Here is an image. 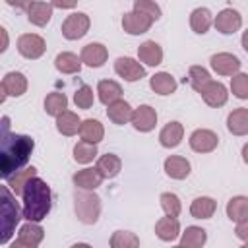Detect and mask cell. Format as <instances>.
<instances>
[{
  "mask_svg": "<svg viewBox=\"0 0 248 248\" xmlns=\"http://www.w3.org/2000/svg\"><path fill=\"white\" fill-rule=\"evenodd\" d=\"M2 140H0V174L8 180L12 174L21 170L27 165L33 149L35 140L25 134H12L8 130V116L2 118Z\"/></svg>",
  "mask_w": 248,
  "mask_h": 248,
  "instance_id": "obj_1",
  "label": "cell"
},
{
  "mask_svg": "<svg viewBox=\"0 0 248 248\" xmlns=\"http://www.w3.org/2000/svg\"><path fill=\"white\" fill-rule=\"evenodd\" d=\"M23 219H27V223H41L43 219H46V215L52 209V192L50 186L35 176L33 180H29V184L23 190Z\"/></svg>",
  "mask_w": 248,
  "mask_h": 248,
  "instance_id": "obj_2",
  "label": "cell"
},
{
  "mask_svg": "<svg viewBox=\"0 0 248 248\" xmlns=\"http://www.w3.org/2000/svg\"><path fill=\"white\" fill-rule=\"evenodd\" d=\"M21 217H23V211H19L14 200V192L8 186H2V236H0L2 244L10 242V238L14 236L16 225L19 223Z\"/></svg>",
  "mask_w": 248,
  "mask_h": 248,
  "instance_id": "obj_3",
  "label": "cell"
},
{
  "mask_svg": "<svg viewBox=\"0 0 248 248\" xmlns=\"http://www.w3.org/2000/svg\"><path fill=\"white\" fill-rule=\"evenodd\" d=\"M74 211L83 225H95L101 215V198L95 192L79 190L74 196Z\"/></svg>",
  "mask_w": 248,
  "mask_h": 248,
  "instance_id": "obj_4",
  "label": "cell"
},
{
  "mask_svg": "<svg viewBox=\"0 0 248 248\" xmlns=\"http://www.w3.org/2000/svg\"><path fill=\"white\" fill-rule=\"evenodd\" d=\"M89 27H91V19H89L87 14H83V12H72L62 21V35L68 41H78V39H81V37L87 35Z\"/></svg>",
  "mask_w": 248,
  "mask_h": 248,
  "instance_id": "obj_5",
  "label": "cell"
},
{
  "mask_svg": "<svg viewBox=\"0 0 248 248\" xmlns=\"http://www.w3.org/2000/svg\"><path fill=\"white\" fill-rule=\"evenodd\" d=\"M46 43L37 33H23L17 37V52L27 60H37L45 54Z\"/></svg>",
  "mask_w": 248,
  "mask_h": 248,
  "instance_id": "obj_6",
  "label": "cell"
},
{
  "mask_svg": "<svg viewBox=\"0 0 248 248\" xmlns=\"http://www.w3.org/2000/svg\"><path fill=\"white\" fill-rule=\"evenodd\" d=\"M188 143H190V149L196 151V153H211L219 145V136L213 130L198 128V130H194L190 134Z\"/></svg>",
  "mask_w": 248,
  "mask_h": 248,
  "instance_id": "obj_7",
  "label": "cell"
},
{
  "mask_svg": "<svg viewBox=\"0 0 248 248\" xmlns=\"http://www.w3.org/2000/svg\"><path fill=\"white\" fill-rule=\"evenodd\" d=\"M213 25L221 35H234L242 27V16L234 8H225L215 16Z\"/></svg>",
  "mask_w": 248,
  "mask_h": 248,
  "instance_id": "obj_8",
  "label": "cell"
},
{
  "mask_svg": "<svg viewBox=\"0 0 248 248\" xmlns=\"http://www.w3.org/2000/svg\"><path fill=\"white\" fill-rule=\"evenodd\" d=\"M114 72L124 79V81H140L141 78H145V68L141 62L130 58V56H120L114 60Z\"/></svg>",
  "mask_w": 248,
  "mask_h": 248,
  "instance_id": "obj_9",
  "label": "cell"
},
{
  "mask_svg": "<svg viewBox=\"0 0 248 248\" xmlns=\"http://www.w3.org/2000/svg\"><path fill=\"white\" fill-rule=\"evenodd\" d=\"M27 78L25 74L21 72H8L4 78H2V97H0V103L6 101V97H21L25 91H27Z\"/></svg>",
  "mask_w": 248,
  "mask_h": 248,
  "instance_id": "obj_10",
  "label": "cell"
},
{
  "mask_svg": "<svg viewBox=\"0 0 248 248\" xmlns=\"http://www.w3.org/2000/svg\"><path fill=\"white\" fill-rule=\"evenodd\" d=\"M153 23H155V21H153L149 16H145V14H141V12H136V10L126 12V14L122 16V29H124L128 35H143V33H147V31L151 29Z\"/></svg>",
  "mask_w": 248,
  "mask_h": 248,
  "instance_id": "obj_11",
  "label": "cell"
},
{
  "mask_svg": "<svg viewBox=\"0 0 248 248\" xmlns=\"http://www.w3.org/2000/svg\"><path fill=\"white\" fill-rule=\"evenodd\" d=\"M209 64L213 68L215 74L219 76H236L240 72L242 62L238 60V56L231 54V52H217L209 58Z\"/></svg>",
  "mask_w": 248,
  "mask_h": 248,
  "instance_id": "obj_12",
  "label": "cell"
},
{
  "mask_svg": "<svg viewBox=\"0 0 248 248\" xmlns=\"http://www.w3.org/2000/svg\"><path fill=\"white\" fill-rule=\"evenodd\" d=\"M130 122L138 132H151L157 124V110L151 105H140L138 108H134Z\"/></svg>",
  "mask_w": 248,
  "mask_h": 248,
  "instance_id": "obj_13",
  "label": "cell"
},
{
  "mask_svg": "<svg viewBox=\"0 0 248 248\" xmlns=\"http://www.w3.org/2000/svg\"><path fill=\"white\" fill-rule=\"evenodd\" d=\"M79 58L89 68H101V66H105V62L108 58V50L103 43H89L81 48Z\"/></svg>",
  "mask_w": 248,
  "mask_h": 248,
  "instance_id": "obj_14",
  "label": "cell"
},
{
  "mask_svg": "<svg viewBox=\"0 0 248 248\" xmlns=\"http://www.w3.org/2000/svg\"><path fill=\"white\" fill-rule=\"evenodd\" d=\"M163 169H165V174L172 180H184L190 176V170H192V165L186 157L182 155H170L165 159L163 163Z\"/></svg>",
  "mask_w": 248,
  "mask_h": 248,
  "instance_id": "obj_15",
  "label": "cell"
},
{
  "mask_svg": "<svg viewBox=\"0 0 248 248\" xmlns=\"http://www.w3.org/2000/svg\"><path fill=\"white\" fill-rule=\"evenodd\" d=\"M103 176H101V172L93 167H87V169H81V170H78L74 176H72V182H74V186L76 188H79V190H85V192H95L101 184H103Z\"/></svg>",
  "mask_w": 248,
  "mask_h": 248,
  "instance_id": "obj_16",
  "label": "cell"
},
{
  "mask_svg": "<svg viewBox=\"0 0 248 248\" xmlns=\"http://www.w3.org/2000/svg\"><path fill=\"white\" fill-rule=\"evenodd\" d=\"M52 10H54V6L50 2H29L25 8L29 23H33L37 27H45L50 21Z\"/></svg>",
  "mask_w": 248,
  "mask_h": 248,
  "instance_id": "obj_17",
  "label": "cell"
},
{
  "mask_svg": "<svg viewBox=\"0 0 248 248\" xmlns=\"http://www.w3.org/2000/svg\"><path fill=\"white\" fill-rule=\"evenodd\" d=\"M182 138H184V126L178 120H172V122L165 124L161 128V132H159V143L163 147H167V149L178 147L180 141H182Z\"/></svg>",
  "mask_w": 248,
  "mask_h": 248,
  "instance_id": "obj_18",
  "label": "cell"
},
{
  "mask_svg": "<svg viewBox=\"0 0 248 248\" xmlns=\"http://www.w3.org/2000/svg\"><path fill=\"white\" fill-rule=\"evenodd\" d=\"M202 95V99L205 101V105H209V107H213V108H219V107H223L227 101H229V91H227V87L221 83V81H209V85L200 93Z\"/></svg>",
  "mask_w": 248,
  "mask_h": 248,
  "instance_id": "obj_19",
  "label": "cell"
},
{
  "mask_svg": "<svg viewBox=\"0 0 248 248\" xmlns=\"http://www.w3.org/2000/svg\"><path fill=\"white\" fill-rule=\"evenodd\" d=\"M155 234L159 240L163 242H172L174 238H178L182 232H180V223L176 217H161L157 223H155Z\"/></svg>",
  "mask_w": 248,
  "mask_h": 248,
  "instance_id": "obj_20",
  "label": "cell"
},
{
  "mask_svg": "<svg viewBox=\"0 0 248 248\" xmlns=\"http://www.w3.org/2000/svg\"><path fill=\"white\" fill-rule=\"evenodd\" d=\"M138 58L145 66H153L155 68V66H159L163 62V48L155 41H143L138 46Z\"/></svg>",
  "mask_w": 248,
  "mask_h": 248,
  "instance_id": "obj_21",
  "label": "cell"
},
{
  "mask_svg": "<svg viewBox=\"0 0 248 248\" xmlns=\"http://www.w3.org/2000/svg\"><path fill=\"white\" fill-rule=\"evenodd\" d=\"M97 97L105 107H108L122 99V87L114 79H101L97 83Z\"/></svg>",
  "mask_w": 248,
  "mask_h": 248,
  "instance_id": "obj_22",
  "label": "cell"
},
{
  "mask_svg": "<svg viewBox=\"0 0 248 248\" xmlns=\"http://www.w3.org/2000/svg\"><path fill=\"white\" fill-rule=\"evenodd\" d=\"M227 130L232 136H246L248 134V108L246 107H238V108L229 112Z\"/></svg>",
  "mask_w": 248,
  "mask_h": 248,
  "instance_id": "obj_23",
  "label": "cell"
},
{
  "mask_svg": "<svg viewBox=\"0 0 248 248\" xmlns=\"http://www.w3.org/2000/svg\"><path fill=\"white\" fill-rule=\"evenodd\" d=\"M149 87H151L153 93L165 97V95L174 93L176 87H178V83H176V79H174L169 72H157V74H153V76L149 78Z\"/></svg>",
  "mask_w": 248,
  "mask_h": 248,
  "instance_id": "obj_24",
  "label": "cell"
},
{
  "mask_svg": "<svg viewBox=\"0 0 248 248\" xmlns=\"http://www.w3.org/2000/svg\"><path fill=\"white\" fill-rule=\"evenodd\" d=\"M132 114H134V108H132V105H130L128 101H124V99H120V101L108 105V108H107L108 120H110L112 124H116V126L128 124V122L132 120Z\"/></svg>",
  "mask_w": 248,
  "mask_h": 248,
  "instance_id": "obj_25",
  "label": "cell"
},
{
  "mask_svg": "<svg viewBox=\"0 0 248 248\" xmlns=\"http://www.w3.org/2000/svg\"><path fill=\"white\" fill-rule=\"evenodd\" d=\"M227 217L232 221V223H244L248 221V196H234L227 202Z\"/></svg>",
  "mask_w": 248,
  "mask_h": 248,
  "instance_id": "obj_26",
  "label": "cell"
},
{
  "mask_svg": "<svg viewBox=\"0 0 248 248\" xmlns=\"http://www.w3.org/2000/svg\"><path fill=\"white\" fill-rule=\"evenodd\" d=\"M95 169L101 172L103 178H114V176H118L120 170H122V159H120L118 155H114V153L101 155V157L97 159Z\"/></svg>",
  "mask_w": 248,
  "mask_h": 248,
  "instance_id": "obj_27",
  "label": "cell"
},
{
  "mask_svg": "<svg viewBox=\"0 0 248 248\" xmlns=\"http://www.w3.org/2000/svg\"><path fill=\"white\" fill-rule=\"evenodd\" d=\"M35 176H37V169H35V167H25V169L17 170L16 174H12V176L6 180V186H8L16 196H23L25 186H27L29 180H33Z\"/></svg>",
  "mask_w": 248,
  "mask_h": 248,
  "instance_id": "obj_28",
  "label": "cell"
},
{
  "mask_svg": "<svg viewBox=\"0 0 248 248\" xmlns=\"http://www.w3.org/2000/svg\"><path fill=\"white\" fill-rule=\"evenodd\" d=\"M81 58L70 50H64V52H58L56 58H54V68L60 72V74H79L81 70Z\"/></svg>",
  "mask_w": 248,
  "mask_h": 248,
  "instance_id": "obj_29",
  "label": "cell"
},
{
  "mask_svg": "<svg viewBox=\"0 0 248 248\" xmlns=\"http://www.w3.org/2000/svg\"><path fill=\"white\" fill-rule=\"evenodd\" d=\"M207 242V231L196 225H190L180 234V246L182 248H203Z\"/></svg>",
  "mask_w": 248,
  "mask_h": 248,
  "instance_id": "obj_30",
  "label": "cell"
},
{
  "mask_svg": "<svg viewBox=\"0 0 248 248\" xmlns=\"http://www.w3.org/2000/svg\"><path fill=\"white\" fill-rule=\"evenodd\" d=\"M79 138L87 143H99L105 138V128L99 120L95 118H85L81 120V128H79Z\"/></svg>",
  "mask_w": 248,
  "mask_h": 248,
  "instance_id": "obj_31",
  "label": "cell"
},
{
  "mask_svg": "<svg viewBox=\"0 0 248 248\" xmlns=\"http://www.w3.org/2000/svg\"><path fill=\"white\" fill-rule=\"evenodd\" d=\"M217 209V202L209 196H200L190 203V215L194 219H211Z\"/></svg>",
  "mask_w": 248,
  "mask_h": 248,
  "instance_id": "obj_32",
  "label": "cell"
},
{
  "mask_svg": "<svg viewBox=\"0 0 248 248\" xmlns=\"http://www.w3.org/2000/svg\"><path fill=\"white\" fill-rule=\"evenodd\" d=\"M213 25V16L207 8H196L190 14V27L194 33L198 35H205L209 31V27Z\"/></svg>",
  "mask_w": 248,
  "mask_h": 248,
  "instance_id": "obj_33",
  "label": "cell"
},
{
  "mask_svg": "<svg viewBox=\"0 0 248 248\" xmlns=\"http://www.w3.org/2000/svg\"><path fill=\"white\" fill-rule=\"evenodd\" d=\"M79 128H81V120H79V116L76 114V112H72V110H66V112H62L58 118H56V130L62 134V136H76L78 132H79Z\"/></svg>",
  "mask_w": 248,
  "mask_h": 248,
  "instance_id": "obj_34",
  "label": "cell"
},
{
  "mask_svg": "<svg viewBox=\"0 0 248 248\" xmlns=\"http://www.w3.org/2000/svg\"><path fill=\"white\" fill-rule=\"evenodd\" d=\"M68 110V97L60 91H52L45 97V112L58 118L62 112Z\"/></svg>",
  "mask_w": 248,
  "mask_h": 248,
  "instance_id": "obj_35",
  "label": "cell"
},
{
  "mask_svg": "<svg viewBox=\"0 0 248 248\" xmlns=\"http://www.w3.org/2000/svg\"><path fill=\"white\" fill-rule=\"evenodd\" d=\"M17 238L27 242V244H31V246H39L43 242V238H45V231H43V227L39 223H25L19 229Z\"/></svg>",
  "mask_w": 248,
  "mask_h": 248,
  "instance_id": "obj_36",
  "label": "cell"
},
{
  "mask_svg": "<svg viewBox=\"0 0 248 248\" xmlns=\"http://www.w3.org/2000/svg\"><path fill=\"white\" fill-rule=\"evenodd\" d=\"M97 155H99V151H97V145H95V143H87V141L79 140V141L74 145V161H76V163L87 165V163H91Z\"/></svg>",
  "mask_w": 248,
  "mask_h": 248,
  "instance_id": "obj_37",
  "label": "cell"
},
{
  "mask_svg": "<svg viewBox=\"0 0 248 248\" xmlns=\"http://www.w3.org/2000/svg\"><path fill=\"white\" fill-rule=\"evenodd\" d=\"M110 248H140V238L132 231H114L110 236Z\"/></svg>",
  "mask_w": 248,
  "mask_h": 248,
  "instance_id": "obj_38",
  "label": "cell"
},
{
  "mask_svg": "<svg viewBox=\"0 0 248 248\" xmlns=\"http://www.w3.org/2000/svg\"><path fill=\"white\" fill-rule=\"evenodd\" d=\"M188 79H190V85H192L198 93H202V91L209 85L211 76H209V72H207L203 66H190V70H188Z\"/></svg>",
  "mask_w": 248,
  "mask_h": 248,
  "instance_id": "obj_39",
  "label": "cell"
},
{
  "mask_svg": "<svg viewBox=\"0 0 248 248\" xmlns=\"http://www.w3.org/2000/svg\"><path fill=\"white\" fill-rule=\"evenodd\" d=\"M159 202H161V207H163L165 215H169V217H178V215H180L182 203H180V198H178L176 194H172V192H163L161 198H159Z\"/></svg>",
  "mask_w": 248,
  "mask_h": 248,
  "instance_id": "obj_40",
  "label": "cell"
},
{
  "mask_svg": "<svg viewBox=\"0 0 248 248\" xmlns=\"http://www.w3.org/2000/svg\"><path fill=\"white\" fill-rule=\"evenodd\" d=\"M93 101H95V95H93V89H91L89 85H81V87L76 89V93H74V103H76L78 108L87 110V108L93 107Z\"/></svg>",
  "mask_w": 248,
  "mask_h": 248,
  "instance_id": "obj_41",
  "label": "cell"
},
{
  "mask_svg": "<svg viewBox=\"0 0 248 248\" xmlns=\"http://www.w3.org/2000/svg\"><path fill=\"white\" fill-rule=\"evenodd\" d=\"M231 91L236 99H248V74L238 72L231 78Z\"/></svg>",
  "mask_w": 248,
  "mask_h": 248,
  "instance_id": "obj_42",
  "label": "cell"
},
{
  "mask_svg": "<svg viewBox=\"0 0 248 248\" xmlns=\"http://www.w3.org/2000/svg\"><path fill=\"white\" fill-rule=\"evenodd\" d=\"M134 10H136V12H141V14H145V16H149L153 21H157V19L161 17V8H159V4H155V2H151V0H136V2H134Z\"/></svg>",
  "mask_w": 248,
  "mask_h": 248,
  "instance_id": "obj_43",
  "label": "cell"
},
{
  "mask_svg": "<svg viewBox=\"0 0 248 248\" xmlns=\"http://www.w3.org/2000/svg\"><path fill=\"white\" fill-rule=\"evenodd\" d=\"M234 234H236L240 240L248 242V221H244V223H238V225H236V229H234Z\"/></svg>",
  "mask_w": 248,
  "mask_h": 248,
  "instance_id": "obj_44",
  "label": "cell"
},
{
  "mask_svg": "<svg viewBox=\"0 0 248 248\" xmlns=\"http://www.w3.org/2000/svg\"><path fill=\"white\" fill-rule=\"evenodd\" d=\"M8 248H37V246H31V244H27V242H23V240H19V238H16Z\"/></svg>",
  "mask_w": 248,
  "mask_h": 248,
  "instance_id": "obj_45",
  "label": "cell"
},
{
  "mask_svg": "<svg viewBox=\"0 0 248 248\" xmlns=\"http://www.w3.org/2000/svg\"><path fill=\"white\" fill-rule=\"evenodd\" d=\"M0 33H2V46H0V52H4L8 48V31L6 27H0Z\"/></svg>",
  "mask_w": 248,
  "mask_h": 248,
  "instance_id": "obj_46",
  "label": "cell"
},
{
  "mask_svg": "<svg viewBox=\"0 0 248 248\" xmlns=\"http://www.w3.org/2000/svg\"><path fill=\"white\" fill-rule=\"evenodd\" d=\"M240 45H242V48L248 52V29H246V31H242V37H240Z\"/></svg>",
  "mask_w": 248,
  "mask_h": 248,
  "instance_id": "obj_47",
  "label": "cell"
},
{
  "mask_svg": "<svg viewBox=\"0 0 248 248\" xmlns=\"http://www.w3.org/2000/svg\"><path fill=\"white\" fill-rule=\"evenodd\" d=\"M240 155H242V161L248 165V143H244V145H242V151H240Z\"/></svg>",
  "mask_w": 248,
  "mask_h": 248,
  "instance_id": "obj_48",
  "label": "cell"
},
{
  "mask_svg": "<svg viewBox=\"0 0 248 248\" xmlns=\"http://www.w3.org/2000/svg\"><path fill=\"white\" fill-rule=\"evenodd\" d=\"M70 248H93V246L87 244V242H78V244H74V246H70Z\"/></svg>",
  "mask_w": 248,
  "mask_h": 248,
  "instance_id": "obj_49",
  "label": "cell"
},
{
  "mask_svg": "<svg viewBox=\"0 0 248 248\" xmlns=\"http://www.w3.org/2000/svg\"><path fill=\"white\" fill-rule=\"evenodd\" d=\"M240 248H248V242H244V244H242V246H240Z\"/></svg>",
  "mask_w": 248,
  "mask_h": 248,
  "instance_id": "obj_50",
  "label": "cell"
},
{
  "mask_svg": "<svg viewBox=\"0 0 248 248\" xmlns=\"http://www.w3.org/2000/svg\"><path fill=\"white\" fill-rule=\"evenodd\" d=\"M170 248H182V246H180V244H178V246H170Z\"/></svg>",
  "mask_w": 248,
  "mask_h": 248,
  "instance_id": "obj_51",
  "label": "cell"
}]
</instances>
